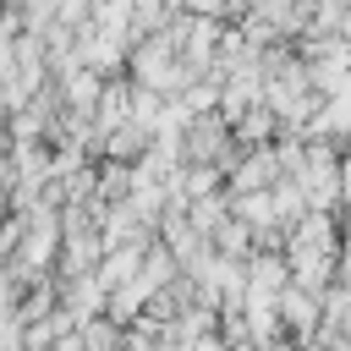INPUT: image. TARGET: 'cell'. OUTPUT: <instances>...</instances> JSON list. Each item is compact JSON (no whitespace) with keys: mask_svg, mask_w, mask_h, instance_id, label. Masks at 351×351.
Masks as SVG:
<instances>
[{"mask_svg":"<svg viewBox=\"0 0 351 351\" xmlns=\"http://www.w3.org/2000/svg\"><path fill=\"white\" fill-rule=\"evenodd\" d=\"M274 170H280V159L263 148V154H252V159L236 170V186H241V192H252V186H269V181H274Z\"/></svg>","mask_w":351,"mask_h":351,"instance_id":"obj_1","label":"cell"},{"mask_svg":"<svg viewBox=\"0 0 351 351\" xmlns=\"http://www.w3.org/2000/svg\"><path fill=\"white\" fill-rule=\"evenodd\" d=\"M280 307H285V318H291L296 329H302V324H307V329L318 324V296H307L302 285H296V291H285V302H280Z\"/></svg>","mask_w":351,"mask_h":351,"instance_id":"obj_2","label":"cell"}]
</instances>
